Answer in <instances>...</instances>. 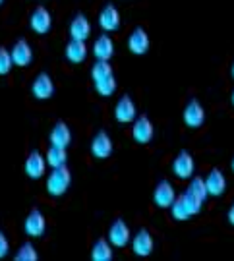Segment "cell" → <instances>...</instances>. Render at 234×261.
Instances as JSON below:
<instances>
[{
  "mask_svg": "<svg viewBox=\"0 0 234 261\" xmlns=\"http://www.w3.org/2000/svg\"><path fill=\"white\" fill-rule=\"evenodd\" d=\"M230 101H232V105H234V91H232V95H230Z\"/></svg>",
  "mask_w": 234,
  "mask_h": 261,
  "instance_id": "obj_32",
  "label": "cell"
},
{
  "mask_svg": "<svg viewBox=\"0 0 234 261\" xmlns=\"http://www.w3.org/2000/svg\"><path fill=\"white\" fill-rule=\"evenodd\" d=\"M176 197V190L169 180H161L153 190V201L159 209H169Z\"/></svg>",
  "mask_w": 234,
  "mask_h": 261,
  "instance_id": "obj_14",
  "label": "cell"
},
{
  "mask_svg": "<svg viewBox=\"0 0 234 261\" xmlns=\"http://www.w3.org/2000/svg\"><path fill=\"white\" fill-rule=\"evenodd\" d=\"M37 250L31 242H25L19 246V250L16 252V259L18 261H37Z\"/></svg>",
  "mask_w": 234,
  "mask_h": 261,
  "instance_id": "obj_28",
  "label": "cell"
},
{
  "mask_svg": "<svg viewBox=\"0 0 234 261\" xmlns=\"http://www.w3.org/2000/svg\"><path fill=\"white\" fill-rule=\"evenodd\" d=\"M230 72H232V77H234V64H232V70H230Z\"/></svg>",
  "mask_w": 234,
  "mask_h": 261,
  "instance_id": "obj_34",
  "label": "cell"
},
{
  "mask_svg": "<svg viewBox=\"0 0 234 261\" xmlns=\"http://www.w3.org/2000/svg\"><path fill=\"white\" fill-rule=\"evenodd\" d=\"M23 168H25V174L31 180H39V178H43L45 170H47V159H45V155L41 151L37 149L31 151L28 155V159H25Z\"/></svg>",
  "mask_w": 234,
  "mask_h": 261,
  "instance_id": "obj_12",
  "label": "cell"
},
{
  "mask_svg": "<svg viewBox=\"0 0 234 261\" xmlns=\"http://www.w3.org/2000/svg\"><path fill=\"white\" fill-rule=\"evenodd\" d=\"M72 141V132L68 128V124L58 120L55 128L50 130V145H58V147H68Z\"/></svg>",
  "mask_w": 234,
  "mask_h": 261,
  "instance_id": "obj_22",
  "label": "cell"
},
{
  "mask_svg": "<svg viewBox=\"0 0 234 261\" xmlns=\"http://www.w3.org/2000/svg\"><path fill=\"white\" fill-rule=\"evenodd\" d=\"M132 240L130 226L124 223L122 219H116L111 228H109V242L113 244L114 248H126Z\"/></svg>",
  "mask_w": 234,
  "mask_h": 261,
  "instance_id": "obj_13",
  "label": "cell"
},
{
  "mask_svg": "<svg viewBox=\"0 0 234 261\" xmlns=\"http://www.w3.org/2000/svg\"><path fill=\"white\" fill-rule=\"evenodd\" d=\"M10 252V242H8V238H6V234L4 232H0V259L2 257H6Z\"/></svg>",
  "mask_w": 234,
  "mask_h": 261,
  "instance_id": "obj_30",
  "label": "cell"
},
{
  "mask_svg": "<svg viewBox=\"0 0 234 261\" xmlns=\"http://www.w3.org/2000/svg\"><path fill=\"white\" fill-rule=\"evenodd\" d=\"M23 230L31 238H41L45 234V230H47V219H45V215L41 213L39 209H31L29 215L25 217V221H23Z\"/></svg>",
  "mask_w": 234,
  "mask_h": 261,
  "instance_id": "obj_10",
  "label": "cell"
},
{
  "mask_svg": "<svg viewBox=\"0 0 234 261\" xmlns=\"http://www.w3.org/2000/svg\"><path fill=\"white\" fill-rule=\"evenodd\" d=\"M113 255V244L107 238H99L91 248V259L93 261H111Z\"/></svg>",
  "mask_w": 234,
  "mask_h": 261,
  "instance_id": "obj_23",
  "label": "cell"
},
{
  "mask_svg": "<svg viewBox=\"0 0 234 261\" xmlns=\"http://www.w3.org/2000/svg\"><path fill=\"white\" fill-rule=\"evenodd\" d=\"M128 48L132 55L141 56L149 50V35L143 28H136L128 37Z\"/></svg>",
  "mask_w": 234,
  "mask_h": 261,
  "instance_id": "obj_17",
  "label": "cell"
},
{
  "mask_svg": "<svg viewBox=\"0 0 234 261\" xmlns=\"http://www.w3.org/2000/svg\"><path fill=\"white\" fill-rule=\"evenodd\" d=\"M64 55L68 58V62H72V64H82V62H85V58H87V45H85V41L72 39L66 45Z\"/></svg>",
  "mask_w": 234,
  "mask_h": 261,
  "instance_id": "obj_20",
  "label": "cell"
},
{
  "mask_svg": "<svg viewBox=\"0 0 234 261\" xmlns=\"http://www.w3.org/2000/svg\"><path fill=\"white\" fill-rule=\"evenodd\" d=\"M194 170H196V161L192 157V153L182 149L172 161V174L178 180H190L194 176Z\"/></svg>",
  "mask_w": 234,
  "mask_h": 261,
  "instance_id": "obj_3",
  "label": "cell"
},
{
  "mask_svg": "<svg viewBox=\"0 0 234 261\" xmlns=\"http://www.w3.org/2000/svg\"><path fill=\"white\" fill-rule=\"evenodd\" d=\"M201 207H203L201 201H197L196 197H192L188 192H184V194L174 197V201H172V205L169 209L170 213H172V217H174V221H188L194 215L199 213Z\"/></svg>",
  "mask_w": 234,
  "mask_h": 261,
  "instance_id": "obj_1",
  "label": "cell"
},
{
  "mask_svg": "<svg viewBox=\"0 0 234 261\" xmlns=\"http://www.w3.org/2000/svg\"><path fill=\"white\" fill-rule=\"evenodd\" d=\"M29 28L37 35H47L53 28V16L45 6H37L29 16Z\"/></svg>",
  "mask_w": 234,
  "mask_h": 261,
  "instance_id": "obj_6",
  "label": "cell"
},
{
  "mask_svg": "<svg viewBox=\"0 0 234 261\" xmlns=\"http://www.w3.org/2000/svg\"><path fill=\"white\" fill-rule=\"evenodd\" d=\"M136 116H138V109H136V105H134L130 95L120 97L116 107H114V118H116V122L130 124V122L136 120Z\"/></svg>",
  "mask_w": 234,
  "mask_h": 261,
  "instance_id": "obj_15",
  "label": "cell"
},
{
  "mask_svg": "<svg viewBox=\"0 0 234 261\" xmlns=\"http://www.w3.org/2000/svg\"><path fill=\"white\" fill-rule=\"evenodd\" d=\"M2 4H4V0H0V6H2Z\"/></svg>",
  "mask_w": 234,
  "mask_h": 261,
  "instance_id": "obj_35",
  "label": "cell"
},
{
  "mask_svg": "<svg viewBox=\"0 0 234 261\" xmlns=\"http://www.w3.org/2000/svg\"><path fill=\"white\" fill-rule=\"evenodd\" d=\"M10 55H12V62L18 68H28L33 62V48L29 45L25 39H19L14 43V47L10 48Z\"/></svg>",
  "mask_w": 234,
  "mask_h": 261,
  "instance_id": "obj_11",
  "label": "cell"
},
{
  "mask_svg": "<svg viewBox=\"0 0 234 261\" xmlns=\"http://www.w3.org/2000/svg\"><path fill=\"white\" fill-rule=\"evenodd\" d=\"M70 184H72V172L68 170V167L66 165L55 167L47 178V194L50 197H62L68 192Z\"/></svg>",
  "mask_w": 234,
  "mask_h": 261,
  "instance_id": "obj_2",
  "label": "cell"
},
{
  "mask_svg": "<svg viewBox=\"0 0 234 261\" xmlns=\"http://www.w3.org/2000/svg\"><path fill=\"white\" fill-rule=\"evenodd\" d=\"M186 192L192 197H196L197 201H201V203L205 205V201H207V197H209V194H207L205 180H203V178H199V176H192V178H190V184H188Z\"/></svg>",
  "mask_w": 234,
  "mask_h": 261,
  "instance_id": "obj_24",
  "label": "cell"
},
{
  "mask_svg": "<svg viewBox=\"0 0 234 261\" xmlns=\"http://www.w3.org/2000/svg\"><path fill=\"white\" fill-rule=\"evenodd\" d=\"M116 89H118V84H116L114 74L107 75V77L99 80V82H95V91L101 95V97H113L116 93Z\"/></svg>",
  "mask_w": 234,
  "mask_h": 261,
  "instance_id": "obj_25",
  "label": "cell"
},
{
  "mask_svg": "<svg viewBox=\"0 0 234 261\" xmlns=\"http://www.w3.org/2000/svg\"><path fill=\"white\" fill-rule=\"evenodd\" d=\"M153 136H155V126L149 120V116H145V114L136 116V120L132 122V138H134V141L140 143V145H145V143H149L153 140Z\"/></svg>",
  "mask_w": 234,
  "mask_h": 261,
  "instance_id": "obj_4",
  "label": "cell"
},
{
  "mask_svg": "<svg viewBox=\"0 0 234 261\" xmlns=\"http://www.w3.org/2000/svg\"><path fill=\"white\" fill-rule=\"evenodd\" d=\"M89 35H91V23H89L87 16L82 12L75 14L72 23H70V37L77 39V41H87Z\"/></svg>",
  "mask_w": 234,
  "mask_h": 261,
  "instance_id": "obj_19",
  "label": "cell"
},
{
  "mask_svg": "<svg viewBox=\"0 0 234 261\" xmlns=\"http://www.w3.org/2000/svg\"><path fill=\"white\" fill-rule=\"evenodd\" d=\"M132 252L136 253L138 257H147L153 253V248H155V242H153V236L147 228H140L138 232L132 236Z\"/></svg>",
  "mask_w": 234,
  "mask_h": 261,
  "instance_id": "obj_7",
  "label": "cell"
},
{
  "mask_svg": "<svg viewBox=\"0 0 234 261\" xmlns=\"http://www.w3.org/2000/svg\"><path fill=\"white\" fill-rule=\"evenodd\" d=\"M31 93L35 99L39 101H47L55 95V82L53 77L47 74V72H41V74L35 75L33 84H31Z\"/></svg>",
  "mask_w": 234,
  "mask_h": 261,
  "instance_id": "obj_9",
  "label": "cell"
},
{
  "mask_svg": "<svg viewBox=\"0 0 234 261\" xmlns=\"http://www.w3.org/2000/svg\"><path fill=\"white\" fill-rule=\"evenodd\" d=\"M99 25L105 33H113L120 28V12L116 10V6L107 4L101 12H99Z\"/></svg>",
  "mask_w": 234,
  "mask_h": 261,
  "instance_id": "obj_16",
  "label": "cell"
},
{
  "mask_svg": "<svg viewBox=\"0 0 234 261\" xmlns=\"http://www.w3.org/2000/svg\"><path fill=\"white\" fill-rule=\"evenodd\" d=\"M14 68V62H12V55H10L8 48L0 47V75L10 74V70Z\"/></svg>",
  "mask_w": 234,
  "mask_h": 261,
  "instance_id": "obj_29",
  "label": "cell"
},
{
  "mask_svg": "<svg viewBox=\"0 0 234 261\" xmlns=\"http://www.w3.org/2000/svg\"><path fill=\"white\" fill-rule=\"evenodd\" d=\"M91 80L93 82H99L107 75L113 74V66H111V60H97L93 66H91Z\"/></svg>",
  "mask_w": 234,
  "mask_h": 261,
  "instance_id": "obj_27",
  "label": "cell"
},
{
  "mask_svg": "<svg viewBox=\"0 0 234 261\" xmlns=\"http://www.w3.org/2000/svg\"><path fill=\"white\" fill-rule=\"evenodd\" d=\"M205 180V188H207V194L213 197H221L223 194L226 192V178L223 174V170H219V168H213Z\"/></svg>",
  "mask_w": 234,
  "mask_h": 261,
  "instance_id": "obj_18",
  "label": "cell"
},
{
  "mask_svg": "<svg viewBox=\"0 0 234 261\" xmlns=\"http://www.w3.org/2000/svg\"><path fill=\"white\" fill-rule=\"evenodd\" d=\"M182 120L192 130L199 128L205 122V109H203V105L199 103L197 99H190L188 105L184 107V111H182Z\"/></svg>",
  "mask_w": 234,
  "mask_h": 261,
  "instance_id": "obj_5",
  "label": "cell"
},
{
  "mask_svg": "<svg viewBox=\"0 0 234 261\" xmlns=\"http://www.w3.org/2000/svg\"><path fill=\"white\" fill-rule=\"evenodd\" d=\"M47 165L48 167H62L68 161V153H66V147H58V145H50V149L47 151Z\"/></svg>",
  "mask_w": 234,
  "mask_h": 261,
  "instance_id": "obj_26",
  "label": "cell"
},
{
  "mask_svg": "<svg viewBox=\"0 0 234 261\" xmlns=\"http://www.w3.org/2000/svg\"><path fill=\"white\" fill-rule=\"evenodd\" d=\"M230 167H232V172H234V159H232V163H230Z\"/></svg>",
  "mask_w": 234,
  "mask_h": 261,
  "instance_id": "obj_33",
  "label": "cell"
},
{
  "mask_svg": "<svg viewBox=\"0 0 234 261\" xmlns=\"http://www.w3.org/2000/svg\"><path fill=\"white\" fill-rule=\"evenodd\" d=\"M93 55L97 60H111L114 55V41L111 39V35H101L97 37L93 45Z\"/></svg>",
  "mask_w": 234,
  "mask_h": 261,
  "instance_id": "obj_21",
  "label": "cell"
},
{
  "mask_svg": "<svg viewBox=\"0 0 234 261\" xmlns=\"http://www.w3.org/2000/svg\"><path fill=\"white\" fill-rule=\"evenodd\" d=\"M226 217H228V223H230L234 226V205L230 207V209H228V215H226Z\"/></svg>",
  "mask_w": 234,
  "mask_h": 261,
  "instance_id": "obj_31",
  "label": "cell"
},
{
  "mask_svg": "<svg viewBox=\"0 0 234 261\" xmlns=\"http://www.w3.org/2000/svg\"><path fill=\"white\" fill-rule=\"evenodd\" d=\"M89 149H91V155H93L95 159L103 161V159H109L111 155H113L114 143H113V140H111V136H109L107 132L101 130L93 136Z\"/></svg>",
  "mask_w": 234,
  "mask_h": 261,
  "instance_id": "obj_8",
  "label": "cell"
}]
</instances>
